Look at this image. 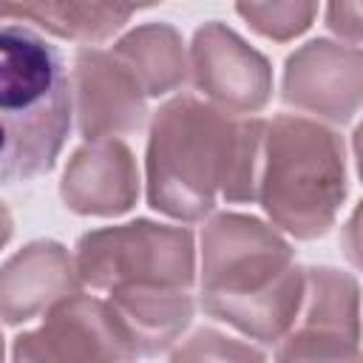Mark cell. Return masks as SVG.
Wrapping results in <instances>:
<instances>
[{
    "mask_svg": "<svg viewBox=\"0 0 363 363\" xmlns=\"http://www.w3.org/2000/svg\"><path fill=\"white\" fill-rule=\"evenodd\" d=\"M170 357L173 360H261L264 354L216 329H199L184 340V346L173 349Z\"/></svg>",
    "mask_w": 363,
    "mask_h": 363,
    "instance_id": "obj_17",
    "label": "cell"
},
{
    "mask_svg": "<svg viewBox=\"0 0 363 363\" xmlns=\"http://www.w3.org/2000/svg\"><path fill=\"white\" fill-rule=\"evenodd\" d=\"M235 11L261 37L289 43L312 26L318 0H235Z\"/></svg>",
    "mask_w": 363,
    "mask_h": 363,
    "instance_id": "obj_16",
    "label": "cell"
},
{
    "mask_svg": "<svg viewBox=\"0 0 363 363\" xmlns=\"http://www.w3.org/2000/svg\"><path fill=\"white\" fill-rule=\"evenodd\" d=\"M3 354H6V352H3V335H0V360H3Z\"/></svg>",
    "mask_w": 363,
    "mask_h": 363,
    "instance_id": "obj_22",
    "label": "cell"
},
{
    "mask_svg": "<svg viewBox=\"0 0 363 363\" xmlns=\"http://www.w3.org/2000/svg\"><path fill=\"white\" fill-rule=\"evenodd\" d=\"M111 51L125 62L145 96H164L182 88L190 77L184 40L167 23L136 26L122 40H116Z\"/></svg>",
    "mask_w": 363,
    "mask_h": 363,
    "instance_id": "obj_14",
    "label": "cell"
},
{
    "mask_svg": "<svg viewBox=\"0 0 363 363\" xmlns=\"http://www.w3.org/2000/svg\"><path fill=\"white\" fill-rule=\"evenodd\" d=\"M11 233H14V218H11V213H9V207L0 201V250L9 244V238H11Z\"/></svg>",
    "mask_w": 363,
    "mask_h": 363,
    "instance_id": "obj_20",
    "label": "cell"
},
{
    "mask_svg": "<svg viewBox=\"0 0 363 363\" xmlns=\"http://www.w3.org/2000/svg\"><path fill=\"white\" fill-rule=\"evenodd\" d=\"M139 167L122 139H91L74 150L60 182L62 204L77 216H122L139 199Z\"/></svg>",
    "mask_w": 363,
    "mask_h": 363,
    "instance_id": "obj_11",
    "label": "cell"
},
{
    "mask_svg": "<svg viewBox=\"0 0 363 363\" xmlns=\"http://www.w3.org/2000/svg\"><path fill=\"white\" fill-rule=\"evenodd\" d=\"M303 298V267L289 241L267 221L218 213L201 230L199 303L250 340L278 343Z\"/></svg>",
    "mask_w": 363,
    "mask_h": 363,
    "instance_id": "obj_2",
    "label": "cell"
},
{
    "mask_svg": "<svg viewBox=\"0 0 363 363\" xmlns=\"http://www.w3.org/2000/svg\"><path fill=\"white\" fill-rule=\"evenodd\" d=\"M71 113V77L60 48L23 23H0V184L54 170Z\"/></svg>",
    "mask_w": 363,
    "mask_h": 363,
    "instance_id": "obj_3",
    "label": "cell"
},
{
    "mask_svg": "<svg viewBox=\"0 0 363 363\" xmlns=\"http://www.w3.org/2000/svg\"><path fill=\"white\" fill-rule=\"evenodd\" d=\"M164 0H136V9H147V6H159Z\"/></svg>",
    "mask_w": 363,
    "mask_h": 363,
    "instance_id": "obj_21",
    "label": "cell"
},
{
    "mask_svg": "<svg viewBox=\"0 0 363 363\" xmlns=\"http://www.w3.org/2000/svg\"><path fill=\"white\" fill-rule=\"evenodd\" d=\"M71 111L85 142L119 139L147 119V96L113 51L85 45L71 68Z\"/></svg>",
    "mask_w": 363,
    "mask_h": 363,
    "instance_id": "obj_10",
    "label": "cell"
},
{
    "mask_svg": "<svg viewBox=\"0 0 363 363\" xmlns=\"http://www.w3.org/2000/svg\"><path fill=\"white\" fill-rule=\"evenodd\" d=\"M363 57L357 45L335 40H309L286 57L281 96L295 111L343 125L360 111Z\"/></svg>",
    "mask_w": 363,
    "mask_h": 363,
    "instance_id": "obj_9",
    "label": "cell"
},
{
    "mask_svg": "<svg viewBox=\"0 0 363 363\" xmlns=\"http://www.w3.org/2000/svg\"><path fill=\"white\" fill-rule=\"evenodd\" d=\"M133 11L136 0H51L54 37L99 45L125 28Z\"/></svg>",
    "mask_w": 363,
    "mask_h": 363,
    "instance_id": "obj_15",
    "label": "cell"
},
{
    "mask_svg": "<svg viewBox=\"0 0 363 363\" xmlns=\"http://www.w3.org/2000/svg\"><path fill=\"white\" fill-rule=\"evenodd\" d=\"M14 360H133L136 349L108 301L74 292L45 320L14 337Z\"/></svg>",
    "mask_w": 363,
    "mask_h": 363,
    "instance_id": "obj_7",
    "label": "cell"
},
{
    "mask_svg": "<svg viewBox=\"0 0 363 363\" xmlns=\"http://www.w3.org/2000/svg\"><path fill=\"white\" fill-rule=\"evenodd\" d=\"M82 286L108 292L122 284L184 286L196 284V244L187 227L136 218L99 227L77 241L74 252Z\"/></svg>",
    "mask_w": 363,
    "mask_h": 363,
    "instance_id": "obj_5",
    "label": "cell"
},
{
    "mask_svg": "<svg viewBox=\"0 0 363 363\" xmlns=\"http://www.w3.org/2000/svg\"><path fill=\"white\" fill-rule=\"evenodd\" d=\"M264 130V119L227 113L190 94L167 99L147 136V204L190 224L207 218L218 199L255 201Z\"/></svg>",
    "mask_w": 363,
    "mask_h": 363,
    "instance_id": "obj_1",
    "label": "cell"
},
{
    "mask_svg": "<svg viewBox=\"0 0 363 363\" xmlns=\"http://www.w3.org/2000/svg\"><path fill=\"white\" fill-rule=\"evenodd\" d=\"M187 62L193 85L227 113H258L272 96L269 60L218 20L196 28Z\"/></svg>",
    "mask_w": 363,
    "mask_h": 363,
    "instance_id": "obj_8",
    "label": "cell"
},
{
    "mask_svg": "<svg viewBox=\"0 0 363 363\" xmlns=\"http://www.w3.org/2000/svg\"><path fill=\"white\" fill-rule=\"evenodd\" d=\"M79 286L74 255L60 241H31L0 267V320L28 323Z\"/></svg>",
    "mask_w": 363,
    "mask_h": 363,
    "instance_id": "obj_12",
    "label": "cell"
},
{
    "mask_svg": "<svg viewBox=\"0 0 363 363\" xmlns=\"http://www.w3.org/2000/svg\"><path fill=\"white\" fill-rule=\"evenodd\" d=\"M108 303L122 320L136 354L167 352L190 326L196 301L184 286L122 284L108 289Z\"/></svg>",
    "mask_w": 363,
    "mask_h": 363,
    "instance_id": "obj_13",
    "label": "cell"
},
{
    "mask_svg": "<svg viewBox=\"0 0 363 363\" xmlns=\"http://www.w3.org/2000/svg\"><path fill=\"white\" fill-rule=\"evenodd\" d=\"M349 190L343 136L320 119L278 113L267 122L255 201L272 227L312 241L337 218Z\"/></svg>",
    "mask_w": 363,
    "mask_h": 363,
    "instance_id": "obj_4",
    "label": "cell"
},
{
    "mask_svg": "<svg viewBox=\"0 0 363 363\" xmlns=\"http://www.w3.org/2000/svg\"><path fill=\"white\" fill-rule=\"evenodd\" d=\"M326 26L349 45H360V0H329Z\"/></svg>",
    "mask_w": 363,
    "mask_h": 363,
    "instance_id": "obj_19",
    "label": "cell"
},
{
    "mask_svg": "<svg viewBox=\"0 0 363 363\" xmlns=\"http://www.w3.org/2000/svg\"><path fill=\"white\" fill-rule=\"evenodd\" d=\"M0 23H34L54 34L51 0H0Z\"/></svg>",
    "mask_w": 363,
    "mask_h": 363,
    "instance_id": "obj_18",
    "label": "cell"
},
{
    "mask_svg": "<svg viewBox=\"0 0 363 363\" xmlns=\"http://www.w3.org/2000/svg\"><path fill=\"white\" fill-rule=\"evenodd\" d=\"M278 360H357L360 289L354 275L332 267L303 269V298L289 332L278 340Z\"/></svg>",
    "mask_w": 363,
    "mask_h": 363,
    "instance_id": "obj_6",
    "label": "cell"
}]
</instances>
